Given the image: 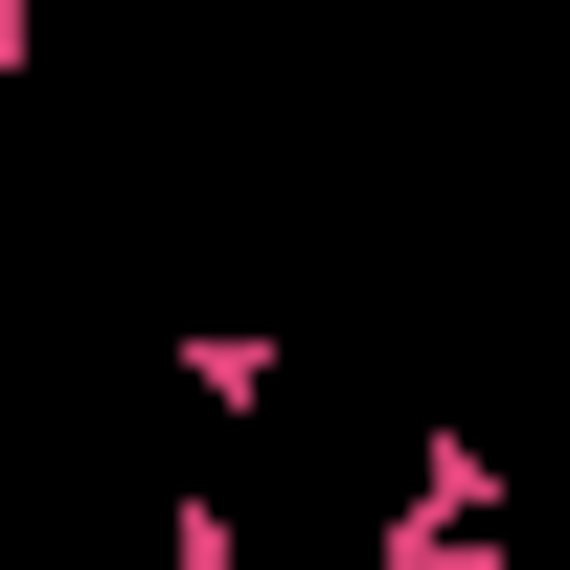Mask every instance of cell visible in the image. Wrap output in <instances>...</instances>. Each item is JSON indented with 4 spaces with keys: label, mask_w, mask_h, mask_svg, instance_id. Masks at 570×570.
Listing matches in <instances>:
<instances>
[{
    "label": "cell",
    "mask_w": 570,
    "mask_h": 570,
    "mask_svg": "<svg viewBox=\"0 0 570 570\" xmlns=\"http://www.w3.org/2000/svg\"><path fill=\"white\" fill-rule=\"evenodd\" d=\"M297 389V343H252V320H206V343H183V411H274Z\"/></svg>",
    "instance_id": "obj_1"
},
{
    "label": "cell",
    "mask_w": 570,
    "mask_h": 570,
    "mask_svg": "<svg viewBox=\"0 0 570 570\" xmlns=\"http://www.w3.org/2000/svg\"><path fill=\"white\" fill-rule=\"evenodd\" d=\"M160 570H252V525L228 502H160Z\"/></svg>",
    "instance_id": "obj_2"
},
{
    "label": "cell",
    "mask_w": 570,
    "mask_h": 570,
    "mask_svg": "<svg viewBox=\"0 0 570 570\" xmlns=\"http://www.w3.org/2000/svg\"><path fill=\"white\" fill-rule=\"evenodd\" d=\"M0 570H23V548H0Z\"/></svg>",
    "instance_id": "obj_3"
}]
</instances>
